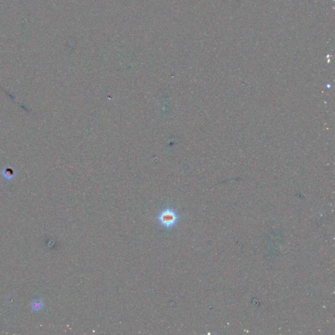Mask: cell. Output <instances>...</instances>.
<instances>
[{
    "label": "cell",
    "instance_id": "3",
    "mask_svg": "<svg viewBox=\"0 0 335 335\" xmlns=\"http://www.w3.org/2000/svg\"><path fill=\"white\" fill-rule=\"evenodd\" d=\"M43 305H44L43 302L40 299L33 300L31 304L32 310L35 312H38L39 310H40L41 309L43 308Z\"/></svg>",
    "mask_w": 335,
    "mask_h": 335
},
{
    "label": "cell",
    "instance_id": "2",
    "mask_svg": "<svg viewBox=\"0 0 335 335\" xmlns=\"http://www.w3.org/2000/svg\"><path fill=\"white\" fill-rule=\"evenodd\" d=\"M2 174L6 179H12L16 176V171L11 166H6L2 170Z\"/></svg>",
    "mask_w": 335,
    "mask_h": 335
},
{
    "label": "cell",
    "instance_id": "1",
    "mask_svg": "<svg viewBox=\"0 0 335 335\" xmlns=\"http://www.w3.org/2000/svg\"><path fill=\"white\" fill-rule=\"evenodd\" d=\"M160 224L166 229H171L177 223L178 216L174 209L167 208L162 211L158 216Z\"/></svg>",
    "mask_w": 335,
    "mask_h": 335
}]
</instances>
